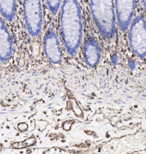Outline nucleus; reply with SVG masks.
Here are the masks:
<instances>
[{
	"mask_svg": "<svg viewBox=\"0 0 146 154\" xmlns=\"http://www.w3.org/2000/svg\"><path fill=\"white\" fill-rule=\"evenodd\" d=\"M141 2L142 4V5L146 11V0H141Z\"/></svg>",
	"mask_w": 146,
	"mask_h": 154,
	"instance_id": "obj_11",
	"label": "nucleus"
},
{
	"mask_svg": "<svg viewBox=\"0 0 146 154\" xmlns=\"http://www.w3.org/2000/svg\"><path fill=\"white\" fill-rule=\"evenodd\" d=\"M0 9L1 14L5 20L13 21L16 14V0H0Z\"/></svg>",
	"mask_w": 146,
	"mask_h": 154,
	"instance_id": "obj_9",
	"label": "nucleus"
},
{
	"mask_svg": "<svg viewBox=\"0 0 146 154\" xmlns=\"http://www.w3.org/2000/svg\"><path fill=\"white\" fill-rule=\"evenodd\" d=\"M115 6L118 26L121 31H126L134 14L135 0H115Z\"/></svg>",
	"mask_w": 146,
	"mask_h": 154,
	"instance_id": "obj_5",
	"label": "nucleus"
},
{
	"mask_svg": "<svg viewBox=\"0 0 146 154\" xmlns=\"http://www.w3.org/2000/svg\"><path fill=\"white\" fill-rule=\"evenodd\" d=\"M44 51L52 64H57L62 60V52L57 34L52 30L47 31L44 38Z\"/></svg>",
	"mask_w": 146,
	"mask_h": 154,
	"instance_id": "obj_6",
	"label": "nucleus"
},
{
	"mask_svg": "<svg viewBox=\"0 0 146 154\" xmlns=\"http://www.w3.org/2000/svg\"><path fill=\"white\" fill-rule=\"evenodd\" d=\"M83 53L85 62L91 68L95 67L100 58V48L96 39L93 36L87 38L83 45Z\"/></svg>",
	"mask_w": 146,
	"mask_h": 154,
	"instance_id": "obj_7",
	"label": "nucleus"
},
{
	"mask_svg": "<svg viewBox=\"0 0 146 154\" xmlns=\"http://www.w3.org/2000/svg\"><path fill=\"white\" fill-rule=\"evenodd\" d=\"M24 14L26 28L30 36L40 34L42 27V6L40 0H24Z\"/></svg>",
	"mask_w": 146,
	"mask_h": 154,
	"instance_id": "obj_4",
	"label": "nucleus"
},
{
	"mask_svg": "<svg viewBox=\"0 0 146 154\" xmlns=\"http://www.w3.org/2000/svg\"><path fill=\"white\" fill-rule=\"evenodd\" d=\"M47 8L52 14H56L58 11L62 0H45Z\"/></svg>",
	"mask_w": 146,
	"mask_h": 154,
	"instance_id": "obj_10",
	"label": "nucleus"
},
{
	"mask_svg": "<svg viewBox=\"0 0 146 154\" xmlns=\"http://www.w3.org/2000/svg\"><path fill=\"white\" fill-rule=\"evenodd\" d=\"M0 27V58L1 62L5 63L8 60L12 53V39L2 19H1Z\"/></svg>",
	"mask_w": 146,
	"mask_h": 154,
	"instance_id": "obj_8",
	"label": "nucleus"
},
{
	"mask_svg": "<svg viewBox=\"0 0 146 154\" xmlns=\"http://www.w3.org/2000/svg\"><path fill=\"white\" fill-rule=\"evenodd\" d=\"M61 31L68 54L74 57L78 50L82 38V18L77 0H64L61 11Z\"/></svg>",
	"mask_w": 146,
	"mask_h": 154,
	"instance_id": "obj_1",
	"label": "nucleus"
},
{
	"mask_svg": "<svg viewBox=\"0 0 146 154\" xmlns=\"http://www.w3.org/2000/svg\"><path fill=\"white\" fill-rule=\"evenodd\" d=\"M129 39L132 51L144 59L146 57V22L143 16H136L132 22Z\"/></svg>",
	"mask_w": 146,
	"mask_h": 154,
	"instance_id": "obj_3",
	"label": "nucleus"
},
{
	"mask_svg": "<svg viewBox=\"0 0 146 154\" xmlns=\"http://www.w3.org/2000/svg\"><path fill=\"white\" fill-rule=\"evenodd\" d=\"M93 19L100 34L106 39L115 33V16L114 0H90Z\"/></svg>",
	"mask_w": 146,
	"mask_h": 154,
	"instance_id": "obj_2",
	"label": "nucleus"
}]
</instances>
